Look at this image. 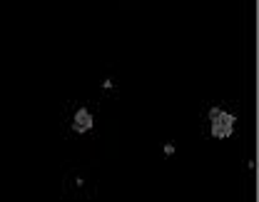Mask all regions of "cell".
Instances as JSON below:
<instances>
[{
	"instance_id": "obj_1",
	"label": "cell",
	"mask_w": 259,
	"mask_h": 202,
	"mask_svg": "<svg viewBox=\"0 0 259 202\" xmlns=\"http://www.w3.org/2000/svg\"><path fill=\"white\" fill-rule=\"evenodd\" d=\"M234 128H237V115L229 112L222 105H212L207 110V130H209V137L214 140H227L234 135Z\"/></svg>"
},
{
	"instance_id": "obj_4",
	"label": "cell",
	"mask_w": 259,
	"mask_h": 202,
	"mask_svg": "<svg viewBox=\"0 0 259 202\" xmlns=\"http://www.w3.org/2000/svg\"><path fill=\"white\" fill-rule=\"evenodd\" d=\"M164 155H175V145H164Z\"/></svg>"
},
{
	"instance_id": "obj_2",
	"label": "cell",
	"mask_w": 259,
	"mask_h": 202,
	"mask_svg": "<svg viewBox=\"0 0 259 202\" xmlns=\"http://www.w3.org/2000/svg\"><path fill=\"white\" fill-rule=\"evenodd\" d=\"M65 195H80L82 200L95 197V180L88 177L85 172H72L65 177Z\"/></svg>"
},
{
	"instance_id": "obj_3",
	"label": "cell",
	"mask_w": 259,
	"mask_h": 202,
	"mask_svg": "<svg viewBox=\"0 0 259 202\" xmlns=\"http://www.w3.org/2000/svg\"><path fill=\"white\" fill-rule=\"evenodd\" d=\"M70 130L75 135H85L95 128V110L90 105H75L70 112Z\"/></svg>"
}]
</instances>
